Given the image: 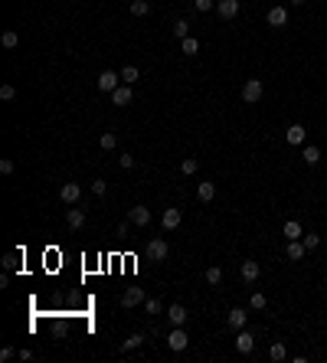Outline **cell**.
<instances>
[{
    "label": "cell",
    "instance_id": "6da1fadb",
    "mask_svg": "<svg viewBox=\"0 0 327 363\" xmlns=\"http://www.w3.org/2000/svg\"><path fill=\"white\" fill-rule=\"evenodd\" d=\"M262 95H265V85H262V79H249L245 85H242V102L255 105V102H262Z\"/></svg>",
    "mask_w": 327,
    "mask_h": 363
},
{
    "label": "cell",
    "instance_id": "7a4b0ae2",
    "mask_svg": "<svg viewBox=\"0 0 327 363\" xmlns=\"http://www.w3.org/2000/svg\"><path fill=\"white\" fill-rule=\"evenodd\" d=\"M167 347H170L173 354L187 350V347H190V337H187V331H183V327H173V331L167 334Z\"/></svg>",
    "mask_w": 327,
    "mask_h": 363
},
{
    "label": "cell",
    "instance_id": "3957f363",
    "mask_svg": "<svg viewBox=\"0 0 327 363\" xmlns=\"http://www.w3.org/2000/svg\"><path fill=\"white\" fill-rule=\"evenodd\" d=\"M236 350H239V354H252V350H255V334L242 327V331L236 334Z\"/></svg>",
    "mask_w": 327,
    "mask_h": 363
},
{
    "label": "cell",
    "instance_id": "277c9868",
    "mask_svg": "<svg viewBox=\"0 0 327 363\" xmlns=\"http://www.w3.org/2000/svg\"><path fill=\"white\" fill-rule=\"evenodd\" d=\"M118 85H121V75H118V72H111V69H105V72H101V75H98V88H101V92H115V88Z\"/></svg>",
    "mask_w": 327,
    "mask_h": 363
},
{
    "label": "cell",
    "instance_id": "5b68a950",
    "mask_svg": "<svg viewBox=\"0 0 327 363\" xmlns=\"http://www.w3.org/2000/svg\"><path fill=\"white\" fill-rule=\"evenodd\" d=\"M59 200H63V203H69V206H76L79 200H82V187H79V183H63Z\"/></svg>",
    "mask_w": 327,
    "mask_h": 363
},
{
    "label": "cell",
    "instance_id": "8992f818",
    "mask_svg": "<svg viewBox=\"0 0 327 363\" xmlns=\"http://www.w3.org/2000/svg\"><path fill=\"white\" fill-rule=\"evenodd\" d=\"M239 0H216V13L223 16V20H233V16H239Z\"/></svg>",
    "mask_w": 327,
    "mask_h": 363
},
{
    "label": "cell",
    "instance_id": "52a82bcc",
    "mask_svg": "<svg viewBox=\"0 0 327 363\" xmlns=\"http://www.w3.org/2000/svg\"><path fill=\"white\" fill-rule=\"evenodd\" d=\"M187 308H183V304H170V308H167V321L173 324V327H183V324H187Z\"/></svg>",
    "mask_w": 327,
    "mask_h": 363
},
{
    "label": "cell",
    "instance_id": "ba28073f",
    "mask_svg": "<svg viewBox=\"0 0 327 363\" xmlns=\"http://www.w3.org/2000/svg\"><path fill=\"white\" fill-rule=\"evenodd\" d=\"M167 252H170V249H167L164 239H151V242H148V255L154 262H164V259H167Z\"/></svg>",
    "mask_w": 327,
    "mask_h": 363
},
{
    "label": "cell",
    "instance_id": "9c48e42d",
    "mask_svg": "<svg viewBox=\"0 0 327 363\" xmlns=\"http://www.w3.org/2000/svg\"><path fill=\"white\" fill-rule=\"evenodd\" d=\"M131 85H125V82H121V85L115 88V92H111V105H121V108H125V105H131Z\"/></svg>",
    "mask_w": 327,
    "mask_h": 363
},
{
    "label": "cell",
    "instance_id": "30bf717a",
    "mask_svg": "<svg viewBox=\"0 0 327 363\" xmlns=\"http://www.w3.org/2000/svg\"><path fill=\"white\" fill-rule=\"evenodd\" d=\"M265 20H268V26H288V10L285 7H272Z\"/></svg>",
    "mask_w": 327,
    "mask_h": 363
},
{
    "label": "cell",
    "instance_id": "8fae6325",
    "mask_svg": "<svg viewBox=\"0 0 327 363\" xmlns=\"http://www.w3.org/2000/svg\"><path fill=\"white\" fill-rule=\"evenodd\" d=\"M180 219H183V213H180L177 206H170V210H164V216H161L164 229H177V226H180Z\"/></svg>",
    "mask_w": 327,
    "mask_h": 363
},
{
    "label": "cell",
    "instance_id": "7c38bea8",
    "mask_svg": "<svg viewBox=\"0 0 327 363\" xmlns=\"http://www.w3.org/2000/svg\"><path fill=\"white\" fill-rule=\"evenodd\" d=\"M304 138H308V128L304 125H291L288 131H285V141L288 144H304Z\"/></svg>",
    "mask_w": 327,
    "mask_h": 363
},
{
    "label": "cell",
    "instance_id": "4fadbf2b",
    "mask_svg": "<svg viewBox=\"0 0 327 363\" xmlns=\"http://www.w3.org/2000/svg\"><path fill=\"white\" fill-rule=\"evenodd\" d=\"M239 272H242V282H255V278L262 275V265L249 259V262H242V269H239Z\"/></svg>",
    "mask_w": 327,
    "mask_h": 363
},
{
    "label": "cell",
    "instance_id": "5bb4252c",
    "mask_svg": "<svg viewBox=\"0 0 327 363\" xmlns=\"http://www.w3.org/2000/svg\"><path fill=\"white\" fill-rule=\"evenodd\" d=\"M66 222H69V229H82V226H85V210L72 206L69 213H66Z\"/></svg>",
    "mask_w": 327,
    "mask_h": 363
},
{
    "label": "cell",
    "instance_id": "9a60e30c",
    "mask_svg": "<svg viewBox=\"0 0 327 363\" xmlns=\"http://www.w3.org/2000/svg\"><path fill=\"white\" fill-rule=\"evenodd\" d=\"M245 324H249V314H245L242 308H233V311H229V327H233V331H242Z\"/></svg>",
    "mask_w": 327,
    "mask_h": 363
},
{
    "label": "cell",
    "instance_id": "2e32d148",
    "mask_svg": "<svg viewBox=\"0 0 327 363\" xmlns=\"http://www.w3.org/2000/svg\"><path fill=\"white\" fill-rule=\"evenodd\" d=\"M141 301H144V291H141V288H125V294H121V304H125V308H134Z\"/></svg>",
    "mask_w": 327,
    "mask_h": 363
},
{
    "label": "cell",
    "instance_id": "e0dca14e",
    "mask_svg": "<svg viewBox=\"0 0 327 363\" xmlns=\"http://www.w3.org/2000/svg\"><path fill=\"white\" fill-rule=\"evenodd\" d=\"M213 197H216V183H210V180H203L200 187H196V200H200V203H210Z\"/></svg>",
    "mask_w": 327,
    "mask_h": 363
},
{
    "label": "cell",
    "instance_id": "ac0fdd59",
    "mask_svg": "<svg viewBox=\"0 0 327 363\" xmlns=\"http://www.w3.org/2000/svg\"><path fill=\"white\" fill-rule=\"evenodd\" d=\"M131 222L134 226H151V210L148 206H134L131 210Z\"/></svg>",
    "mask_w": 327,
    "mask_h": 363
},
{
    "label": "cell",
    "instance_id": "d6986e66",
    "mask_svg": "<svg viewBox=\"0 0 327 363\" xmlns=\"http://www.w3.org/2000/svg\"><path fill=\"white\" fill-rule=\"evenodd\" d=\"M304 252H308V249H304V242H301V239H288V259H291V262L304 259Z\"/></svg>",
    "mask_w": 327,
    "mask_h": 363
},
{
    "label": "cell",
    "instance_id": "ffe728a7",
    "mask_svg": "<svg viewBox=\"0 0 327 363\" xmlns=\"http://www.w3.org/2000/svg\"><path fill=\"white\" fill-rule=\"evenodd\" d=\"M281 232H285V239H301V236H304L301 222H295V219H288V222H285V226H281Z\"/></svg>",
    "mask_w": 327,
    "mask_h": 363
},
{
    "label": "cell",
    "instance_id": "44dd1931",
    "mask_svg": "<svg viewBox=\"0 0 327 363\" xmlns=\"http://www.w3.org/2000/svg\"><path fill=\"white\" fill-rule=\"evenodd\" d=\"M301 157H304V164H308V167H314V164L321 160V147H318V144H308Z\"/></svg>",
    "mask_w": 327,
    "mask_h": 363
},
{
    "label": "cell",
    "instance_id": "7402d4cb",
    "mask_svg": "<svg viewBox=\"0 0 327 363\" xmlns=\"http://www.w3.org/2000/svg\"><path fill=\"white\" fill-rule=\"evenodd\" d=\"M118 75H121V82H125V85H131V82L141 79V69H138V66H125V69L118 72Z\"/></svg>",
    "mask_w": 327,
    "mask_h": 363
},
{
    "label": "cell",
    "instance_id": "603a6c76",
    "mask_svg": "<svg viewBox=\"0 0 327 363\" xmlns=\"http://www.w3.org/2000/svg\"><path fill=\"white\" fill-rule=\"evenodd\" d=\"M268 357H272L275 363H281L285 357H288V350H285V344H281V340H275L272 347H268Z\"/></svg>",
    "mask_w": 327,
    "mask_h": 363
},
{
    "label": "cell",
    "instance_id": "cb8c5ba5",
    "mask_svg": "<svg viewBox=\"0 0 327 363\" xmlns=\"http://www.w3.org/2000/svg\"><path fill=\"white\" fill-rule=\"evenodd\" d=\"M265 304H268V298H265L262 291H252L249 294V308L252 311H265Z\"/></svg>",
    "mask_w": 327,
    "mask_h": 363
},
{
    "label": "cell",
    "instance_id": "d4e9b609",
    "mask_svg": "<svg viewBox=\"0 0 327 363\" xmlns=\"http://www.w3.org/2000/svg\"><path fill=\"white\" fill-rule=\"evenodd\" d=\"M203 278H206V285H219V282H223V269H219V265H213V269L203 272Z\"/></svg>",
    "mask_w": 327,
    "mask_h": 363
},
{
    "label": "cell",
    "instance_id": "484cf974",
    "mask_svg": "<svg viewBox=\"0 0 327 363\" xmlns=\"http://www.w3.org/2000/svg\"><path fill=\"white\" fill-rule=\"evenodd\" d=\"M98 147H101V150H115V147H118V138L111 135V131H105V135L98 138Z\"/></svg>",
    "mask_w": 327,
    "mask_h": 363
},
{
    "label": "cell",
    "instance_id": "4316f807",
    "mask_svg": "<svg viewBox=\"0 0 327 363\" xmlns=\"http://www.w3.org/2000/svg\"><path fill=\"white\" fill-rule=\"evenodd\" d=\"M180 49H183L187 56H196V53H200V43H196L193 36H187V40H180Z\"/></svg>",
    "mask_w": 327,
    "mask_h": 363
},
{
    "label": "cell",
    "instance_id": "83f0119b",
    "mask_svg": "<svg viewBox=\"0 0 327 363\" xmlns=\"http://www.w3.org/2000/svg\"><path fill=\"white\" fill-rule=\"evenodd\" d=\"M173 36H177V40H187L190 36V23L187 20H177V23H173Z\"/></svg>",
    "mask_w": 327,
    "mask_h": 363
},
{
    "label": "cell",
    "instance_id": "f1b7e54d",
    "mask_svg": "<svg viewBox=\"0 0 327 363\" xmlns=\"http://www.w3.org/2000/svg\"><path fill=\"white\" fill-rule=\"evenodd\" d=\"M0 43H3V46H7V49H13V46H20V33H13V30H7V33H3V36H0Z\"/></svg>",
    "mask_w": 327,
    "mask_h": 363
},
{
    "label": "cell",
    "instance_id": "f546056e",
    "mask_svg": "<svg viewBox=\"0 0 327 363\" xmlns=\"http://www.w3.org/2000/svg\"><path fill=\"white\" fill-rule=\"evenodd\" d=\"M131 13L134 16H148L151 13V3H148V0H134V3H131Z\"/></svg>",
    "mask_w": 327,
    "mask_h": 363
},
{
    "label": "cell",
    "instance_id": "4dcf8cb0",
    "mask_svg": "<svg viewBox=\"0 0 327 363\" xmlns=\"http://www.w3.org/2000/svg\"><path fill=\"white\" fill-rule=\"evenodd\" d=\"M301 242H304V249H308V252H314V249L321 245V236H318V232H308V236H301Z\"/></svg>",
    "mask_w": 327,
    "mask_h": 363
},
{
    "label": "cell",
    "instance_id": "1f68e13d",
    "mask_svg": "<svg viewBox=\"0 0 327 363\" xmlns=\"http://www.w3.org/2000/svg\"><path fill=\"white\" fill-rule=\"evenodd\" d=\"M141 344H144V334H131V337H128V340H125V344H121V350H125V354H128V350H134V347H141Z\"/></svg>",
    "mask_w": 327,
    "mask_h": 363
},
{
    "label": "cell",
    "instance_id": "d6a6232c",
    "mask_svg": "<svg viewBox=\"0 0 327 363\" xmlns=\"http://www.w3.org/2000/svg\"><path fill=\"white\" fill-rule=\"evenodd\" d=\"M193 10L196 13H210V10H216V0H193Z\"/></svg>",
    "mask_w": 327,
    "mask_h": 363
},
{
    "label": "cell",
    "instance_id": "836d02e7",
    "mask_svg": "<svg viewBox=\"0 0 327 363\" xmlns=\"http://www.w3.org/2000/svg\"><path fill=\"white\" fill-rule=\"evenodd\" d=\"M23 259V249H20V252H7L3 255V269H16V262Z\"/></svg>",
    "mask_w": 327,
    "mask_h": 363
},
{
    "label": "cell",
    "instance_id": "e575fe53",
    "mask_svg": "<svg viewBox=\"0 0 327 363\" xmlns=\"http://www.w3.org/2000/svg\"><path fill=\"white\" fill-rule=\"evenodd\" d=\"M196 167H200V160H196V157H187V160H183V164H180V170H183V174H196Z\"/></svg>",
    "mask_w": 327,
    "mask_h": 363
},
{
    "label": "cell",
    "instance_id": "d590c367",
    "mask_svg": "<svg viewBox=\"0 0 327 363\" xmlns=\"http://www.w3.org/2000/svg\"><path fill=\"white\" fill-rule=\"evenodd\" d=\"M144 308H148V314H161V311H164V304H161L157 298H148V301H144Z\"/></svg>",
    "mask_w": 327,
    "mask_h": 363
},
{
    "label": "cell",
    "instance_id": "8d00e7d4",
    "mask_svg": "<svg viewBox=\"0 0 327 363\" xmlns=\"http://www.w3.org/2000/svg\"><path fill=\"white\" fill-rule=\"evenodd\" d=\"M13 170H16V164H13V160H10V157H3V160H0V174H13Z\"/></svg>",
    "mask_w": 327,
    "mask_h": 363
},
{
    "label": "cell",
    "instance_id": "74e56055",
    "mask_svg": "<svg viewBox=\"0 0 327 363\" xmlns=\"http://www.w3.org/2000/svg\"><path fill=\"white\" fill-rule=\"evenodd\" d=\"M0 98H3V102L16 98V88H13V85H0Z\"/></svg>",
    "mask_w": 327,
    "mask_h": 363
},
{
    "label": "cell",
    "instance_id": "f35d334b",
    "mask_svg": "<svg viewBox=\"0 0 327 363\" xmlns=\"http://www.w3.org/2000/svg\"><path fill=\"white\" fill-rule=\"evenodd\" d=\"M105 190H108V183H105V180H95L92 183V193H95V197H105Z\"/></svg>",
    "mask_w": 327,
    "mask_h": 363
},
{
    "label": "cell",
    "instance_id": "ab89813d",
    "mask_svg": "<svg viewBox=\"0 0 327 363\" xmlns=\"http://www.w3.org/2000/svg\"><path fill=\"white\" fill-rule=\"evenodd\" d=\"M118 164H121V170H131V167H134V157H131V154H121V157H118Z\"/></svg>",
    "mask_w": 327,
    "mask_h": 363
},
{
    "label": "cell",
    "instance_id": "60d3db41",
    "mask_svg": "<svg viewBox=\"0 0 327 363\" xmlns=\"http://www.w3.org/2000/svg\"><path fill=\"white\" fill-rule=\"evenodd\" d=\"M16 354H20V350H13V347H3V350H0V360L7 363V360H13Z\"/></svg>",
    "mask_w": 327,
    "mask_h": 363
},
{
    "label": "cell",
    "instance_id": "b9f144b4",
    "mask_svg": "<svg viewBox=\"0 0 327 363\" xmlns=\"http://www.w3.org/2000/svg\"><path fill=\"white\" fill-rule=\"evenodd\" d=\"M288 3H295V7H301V3H304V0H288Z\"/></svg>",
    "mask_w": 327,
    "mask_h": 363
}]
</instances>
